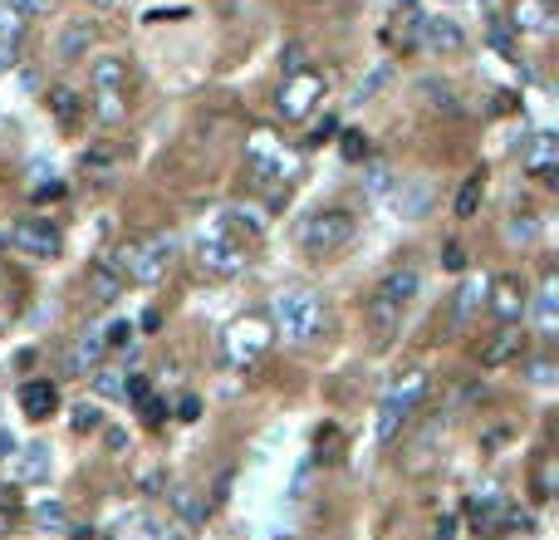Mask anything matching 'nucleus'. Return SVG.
Here are the masks:
<instances>
[{"mask_svg": "<svg viewBox=\"0 0 559 540\" xmlns=\"http://www.w3.org/2000/svg\"><path fill=\"white\" fill-rule=\"evenodd\" d=\"M196 266H202L206 275H241L245 270V246L236 241L221 222H211V226L196 231Z\"/></svg>", "mask_w": 559, "mask_h": 540, "instance_id": "7", "label": "nucleus"}, {"mask_svg": "<svg viewBox=\"0 0 559 540\" xmlns=\"http://www.w3.org/2000/svg\"><path fill=\"white\" fill-rule=\"evenodd\" d=\"M138 413H142V418H148V422H162V413H168V408H162V398H152V393H142V398H138Z\"/></svg>", "mask_w": 559, "mask_h": 540, "instance_id": "39", "label": "nucleus"}, {"mask_svg": "<svg viewBox=\"0 0 559 540\" xmlns=\"http://www.w3.org/2000/svg\"><path fill=\"white\" fill-rule=\"evenodd\" d=\"M265 349H271V319L265 315H241L231 329H226V339H221V354L231 369H255V363L265 359Z\"/></svg>", "mask_w": 559, "mask_h": 540, "instance_id": "6", "label": "nucleus"}, {"mask_svg": "<svg viewBox=\"0 0 559 540\" xmlns=\"http://www.w3.org/2000/svg\"><path fill=\"white\" fill-rule=\"evenodd\" d=\"M35 521L45 526V531H69V511L59 501H39L35 506Z\"/></svg>", "mask_w": 559, "mask_h": 540, "instance_id": "31", "label": "nucleus"}, {"mask_svg": "<svg viewBox=\"0 0 559 540\" xmlns=\"http://www.w3.org/2000/svg\"><path fill=\"white\" fill-rule=\"evenodd\" d=\"M515 30H525V35H550L555 30V0H515Z\"/></svg>", "mask_w": 559, "mask_h": 540, "instance_id": "19", "label": "nucleus"}, {"mask_svg": "<svg viewBox=\"0 0 559 540\" xmlns=\"http://www.w3.org/2000/svg\"><path fill=\"white\" fill-rule=\"evenodd\" d=\"M432 540H457V516H447V521L437 526V536H432Z\"/></svg>", "mask_w": 559, "mask_h": 540, "instance_id": "47", "label": "nucleus"}, {"mask_svg": "<svg viewBox=\"0 0 559 540\" xmlns=\"http://www.w3.org/2000/svg\"><path fill=\"white\" fill-rule=\"evenodd\" d=\"M427 388H432V379L427 373H402L398 383L388 388V398H383V408H378V442H392L398 438V428L412 418V413L422 408V398H427Z\"/></svg>", "mask_w": 559, "mask_h": 540, "instance_id": "3", "label": "nucleus"}, {"mask_svg": "<svg viewBox=\"0 0 559 540\" xmlns=\"http://www.w3.org/2000/svg\"><path fill=\"white\" fill-rule=\"evenodd\" d=\"M49 113H55L64 128H74V123L84 118V99H79L74 89H49Z\"/></svg>", "mask_w": 559, "mask_h": 540, "instance_id": "23", "label": "nucleus"}, {"mask_svg": "<svg viewBox=\"0 0 559 540\" xmlns=\"http://www.w3.org/2000/svg\"><path fill=\"white\" fill-rule=\"evenodd\" d=\"M0 10H10L20 20H39V15H49V0H0Z\"/></svg>", "mask_w": 559, "mask_h": 540, "instance_id": "33", "label": "nucleus"}, {"mask_svg": "<svg viewBox=\"0 0 559 540\" xmlns=\"http://www.w3.org/2000/svg\"><path fill=\"white\" fill-rule=\"evenodd\" d=\"M123 388H128L123 369H108V363H99V369H93V393H99V398H123Z\"/></svg>", "mask_w": 559, "mask_h": 540, "instance_id": "28", "label": "nucleus"}, {"mask_svg": "<svg viewBox=\"0 0 559 540\" xmlns=\"http://www.w3.org/2000/svg\"><path fill=\"white\" fill-rule=\"evenodd\" d=\"M299 69H305V49L289 45V49H285V79H289V74H299Z\"/></svg>", "mask_w": 559, "mask_h": 540, "instance_id": "41", "label": "nucleus"}, {"mask_svg": "<svg viewBox=\"0 0 559 540\" xmlns=\"http://www.w3.org/2000/svg\"><path fill=\"white\" fill-rule=\"evenodd\" d=\"M481 172H471V178L461 182V192H457V216L466 222V216H476V206H481Z\"/></svg>", "mask_w": 559, "mask_h": 540, "instance_id": "30", "label": "nucleus"}, {"mask_svg": "<svg viewBox=\"0 0 559 540\" xmlns=\"http://www.w3.org/2000/svg\"><path fill=\"white\" fill-rule=\"evenodd\" d=\"M555 162H559V138H555V133H540V138L525 148V172H530V178H540L545 187H555V178H559Z\"/></svg>", "mask_w": 559, "mask_h": 540, "instance_id": "15", "label": "nucleus"}, {"mask_svg": "<svg viewBox=\"0 0 559 540\" xmlns=\"http://www.w3.org/2000/svg\"><path fill=\"white\" fill-rule=\"evenodd\" d=\"M520 516L505 506V496H476L471 501V526H476V536H495V531H505V526H515Z\"/></svg>", "mask_w": 559, "mask_h": 540, "instance_id": "14", "label": "nucleus"}, {"mask_svg": "<svg viewBox=\"0 0 559 540\" xmlns=\"http://www.w3.org/2000/svg\"><path fill=\"white\" fill-rule=\"evenodd\" d=\"M354 236H358V222H354V212H344V206L314 212L305 226H299V241H305L309 256H334V251H344Z\"/></svg>", "mask_w": 559, "mask_h": 540, "instance_id": "4", "label": "nucleus"}, {"mask_svg": "<svg viewBox=\"0 0 559 540\" xmlns=\"http://www.w3.org/2000/svg\"><path fill=\"white\" fill-rule=\"evenodd\" d=\"M364 187H368V196H388L392 192V168H388V162H368Z\"/></svg>", "mask_w": 559, "mask_h": 540, "instance_id": "32", "label": "nucleus"}, {"mask_svg": "<svg viewBox=\"0 0 559 540\" xmlns=\"http://www.w3.org/2000/svg\"><path fill=\"white\" fill-rule=\"evenodd\" d=\"M319 99H324V79H319L314 69H299V74H289L285 84H280L275 109H280V118H285V123H305L309 113H314Z\"/></svg>", "mask_w": 559, "mask_h": 540, "instance_id": "10", "label": "nucleus"}, {"mask_svg": "<svg viewBox=\"0 0 559 540\" xmlns=\"http://www.w3.org/2000/svg\"><path fill=\"white\" fill-rule=\"evenodd\" d=\"M520 349H525V335L515 325H505L501 335L491 339V344L481 349V363L486 369H501V363H511V359H520Z\"/></svg>", "mask_w": 559, "mask_h": 540, "instance_id": "20", "label": "nucleus"}, {"mask_svg": "<svg viewBox=\"0 0 559 540\" xmlns=\"http://www.w3.org/2000/svg\"><path fill=\"white\" fill-rule=\"evenodd\" d=\"M0 39H5V45H20V39H25V20L0 10Z\"/></svg>", "mask_w": 559, "mask_h": 540, "instance_id": "35", "label": "nucleus"}, {"mask_svg": "<svg viewBox=\"0 0 559 540\" xmlns=\"http://www.w3.org/2000/svg\"><path fill=\"white\" fill-rule=\"evenodd\" d=\"M172 256H177V241H172L168 231H148V236H133V241H123L118 251H113V270L123 275V285H158L162 275H168Z\"/></svg>", "mask_w": 559, "mask_h": 540, "instance_id": "1", "label": "nucleus"}, {"mask_svg": "<svg viewBox=\"0 0 559 540\" xmlns=\"http://www.w3.org/2000/svg\"><path fill=\"white\" fill-rule=\"evenodd\" d=\"M196 413H202V403H196L192 393H186V398L177 403V418H182V422H196Z\"/></svg>", "mask_w": 559, "mask_h": 540, "instance_id": "43", "label": "nucleus"}, {"mask_svg": "<svg viewBox=\"0 0 559 540\" xmlns=\"http://www.w3.org/2000/svg\"><path fill=\"white\" fill-rule=\"evenodd\" d=\"M15 59H20V45H5V39H0V74L15 69Z\"/></svg>", "mask_w": 559, "mask_h": 540, "instance_id": "44", "label": "nucleus"}, {"mask_svg": "<svg viewBox=\"0 0 559 540\" xmlns=\"http://www.w3.org/2000/svg\"><path fill=\"white\" fill-rule=\"evenodd\" d=\"M172 506H177L182 526H202V521H206V511H211V506H206L196 492H177V496H172Z\"/></svg>", "mask_w": 559, "mask_h": 540, "instance_id": "29", "label": "nucleus"}, {"mask_svg": "<svg viewBox=\"0 0 559 540\" xmlns=\"http://www.w3.org/2000/svg\"><path fill=\"white\" fill-rule=\"evenodd\" d=\"M417 39L432 49V55H457V49H466V30L452 15H422Z\"/></svg>", "mask_w": 559, "mask_h": 540, "instance_id": "12", "label": "nucleus"}, {"mask_svg": "<svg viewBox=\"0 0 559 540\" xmlns=\"http://www.w3.org/2000/svg\"><path fill=\"white\" fill-rule=\"evenodd\" d=\"M368 325H373V335H378V339H392V329L402 325V309L388 305L383 295H368Z\"/></svg>", "mask_w": 559, "mask_h": 540, "instance_id": "21", "label": "nucleus"}, {"mask_svg": "<svg viewBox=\"0 0 559 540\" xmlns=\"http://www.w3.org/2000/svg\"><path fill=\"white\" fill-rule=\"evenodd\" d=\"M442 266H447V270H466V251H461V246H447V261H442Z\"/></svg>", "mask_w": 559, "mask_h": 540, "instance_id": "46", "label": "nucleus"}, {"mask_svg": "<svg viewBox=\"0 0 559 540\" xmlns=\"http://www.w3.org/2000/svg\"><path fill=\"white\" fill-rule=\"evenodd\" d=\"M486 305L495 309L501 325H520V315L530 309V295H525L520 275H501V280H491V290H486Z\"/></svg>", "mask_w": 559, "mask_h": 540, "instance_id": "11", "label": "nucleus"}, {"mask_svg": "<svg viewBox=\"0 0 559 540\" xmlns=\"http://www.w3.org/2000/svg\"><path fill=\"white\" fill-rule=\"evenodd\" d=\"M89 39H93V30L84 25V20H74V25L64 30V39H59V59H64V65H69V59H79L89 49Z\"/></svg>", "mask_w": 559, "mask_h": 540, "instance_id": "27", "label": "nucleus"}, {"mask_svg": "<svg viewBox=\"0 0 559 540\" xmlns=\"http://www.w3.org/2000/svg\"><path fill=\"white\" fill-rule=\"evenodd\" d=\"M49 476V448H25L15 457V482H45Z\"/></svg>", "mask_w": 559, "mask_h": 540, "instance_id": "22", "label": "nucleus"}, {"mask_svg": "<svg viewBox=\"0 0 559 540\" xmlns=\"http://www.w3.org/2000/svg\"><path fill=\"white\" fill-rule=\"evenodd\" d=\"M535 325H540L545 339L559 335V275H555V270H545V280H540V295H535Z\"/></svg>", "mask_w": 559, "mask_h": 540, "instance_id": "17", "label": "nucleus"}, {"mask_svg": "<svg viewBox=\"0 0 559 540\" xmlns=\"http://www.w3.org/2000/svg\"><path fill=\"white\" fill-rule=\"evenodd\" d=\"M123 540H182V526L168 521V516H128Z\"/></svg>", "mask_w": 559, "mask_h": 540, "instance_id": "18", "label": "nucleus"}, {"mask_svg": "<svg viewBox=\"0 0 559 540\" xmlns=\"http://www.w3.org/2000/svg\"><path fill=\"white\" fill-rule=\"evenodd\" d=\"M93 5H118V0H93Z\"/></svg>", "mask_w": 559, "mask_h": 540, "instance_id": "50", "label": "nucleus"}, {"mask_svg": "<svg viewBox=\"0 0 559 540\" xmlns=\"http://www.w3.org/2000/svg\"><path fill=\"white\" fill-rule=\"evenodd\" d=\"M344 158L348 162H368V138L364 133H344Z\"/></svg>", "mask_w": 559, "mask_h": 540, "instance_id": "37", "label": "nucleus"}, {"mask_svg": "<svg viewBox=\"0 0 559 540\" xmlns=\"http://www.w3.org/2000/svg\"><path fill=\"white\" fill-rule=\"evenodd\" d=\"M388 79H392V69H388V65H378V69H373V74L364 79V84H358V89H354V103H368V99H373V93H378L383 84H388Z\"/></svg>", "mask_w": 559, "mask_h": 540, "instance_id": "34", "label": "nucleus"}, {"mask_svg": "<svg viewBox=\"0 0 559 540\" xmlns=\"http://www.w3.org/2000/svg\"><path fill=\"white\" fill-rule=\"evenodd\" d=\"M20 408H25V418L45 422L49 413L59 408V388H55L49 379H30V383H20Z\"/></svg>", "mask_w": 559, "mask_h": 540, "instance_id": "16", "label": "nucleus"}, {"mask_svg": "<svg viewBox=\"0 0 559 540\" xmlns=\"http://www.w3.org/2000/svg\"><path fill=\"white\" fill-rule=\"evenodd\" d=\"M486 290H491V280H486V275H471V280H466V285L457 290V319H471L476 309L486 305Z\"/></svg>", "mask_w": 559, "mask_h": 540, "instance_id": "25", "label": "nucleus"}, {"mask_svg": "<svg viewBox=\"0 0 559 540\" xmlns=\"http://www.w3.org/2000/svg\"><path fill=\"white\" fill-rule=\"evenodd\" d=\"M99 428H103V413L89 408V403H79L74 408V432H99Z\"/></svg>", "mask_w": 559, "mask_h": 540, "instance_id": "36", "label": "nucleus"}, {"mask_svg": "<svg viewBox=\"0 0 559 540\" xmlns=\"http://www.w3.org/2000/svg\"><path fill=\"white\" fill-rule=\"evenodd\" d=\"M93 113H99V123H123L128 118V89H123V59L103 55L93 59Z\"/></svg>", "mask_w": 559, "mask_h": 540, "instance_id": "8", "label": "nucleus"}, {"mask_svg": "<svg viewBox=\"0 0 559 540\" xmlns=\"http://www.w3.org/2000/svg\"><path fill=\"white\" fill-rule=\"evenodd\" d=\"M15 452V438H5V432H0V457H10Z\"/></svg>", "mask_w": 559, "mask_h": 540, "instance_id": "48", "label": "nucleus"}, {"mask_svg": "<svg viewBox=\"0 0 559 540\" xmlns=\"http://www.w3.org/2000/svg\"><path fill=\"white\" fill-rule=\"evenodd\" d=\"M271 315H275V329L289 339V344H314V339L324 335V325H329L324 300H319L309 285L280 290L275 305H271Z\"/></svg>", "mask_w": 559, "mask_h": 540, "instance_id": "2", "label": "nucleus"}, {"mask_svg": "<svg viewBox=\"0 0 559 540\" xmlns=\"http://www.w3.org/2000/svg\"><path fill=\"white\" fill-rule=\"evenodd\" d=\"M133 339V325L128 319H118V325H108V339H103V344H113V349H123Z\"/></svg>", "mask_w": 559, "mask_h": 540, "instance_id": "40", "label": "nucleus"}, {"mask_svg": "<svg viewBox=\"0 0 559 540\" xmlns=\"http://www.w3.org/2000/svg\"><path fill=\"white\" fill-rule=\"evenodd\" d=\"M10 246H15L20 256H30V261H55V256L64 251V231H59L49 216H25V222L10 226Z\"/></svg>", "mask_w": 559, "mask_h": 540, "instance_id": "9", "label": "nucleus"}, {"mask_svg": "<svg viewBox=\"0 0 559 540\" xmlns=\"http://www.w3.org/2000/svg\"><path fill=\"white\" fill-rule=\"evenodd\" d=\"M186 20V15H192V10H186V5H158V10H148V15H142V20H148V25H158V20Z\"/></svg>", "mask_w": 559, "mask_h": 540, "instance_id": "38", "label": "nucleus"}, {"mask_svg": "<svg viewBox=\"0 0 559 540\" xmlns=\"http://www.w3.org/2000/svg\"><path fill=\"white\" fill-rule=\"evenodd\" d=\"M10 516H15V511H5V506H0V536H10Z\"/></svg>", "mask_w": 559, "mask_h": 540, "instance_id": "49", "label": "nucleus"}, {"mask_svg": "<svg viewBox=\"0 0 559 540\" xmlns=\"http://www.w3.org/2000/svg\"><path fill=\"white\" fill-rule=\"evenodd\" d=\"M417 290H422V270L417 266H392L388 275L378 280V290H373V295H383L388 305L408 309V300H417Z\"/></svg>", "mask_w": 559, "mask_h": 540, "instance_id": "13", "label": "nucleus"}, {"mask_svg": "<svg viewBox=\"0 0 559 540\" xmlns=\"http://www.w3.org/2000/svg\"><path fill=\"white\" fill-rule=\"evenodd\" d=\"M334 133H339V123H334V118H324L314 133H309V148H319V143H324V138H334Z\"/></svg>", "mask_w": 559, "mask_h": 540, "instance_id": "42", "label": "nucleus"}, {"mask_svg": "<svg viewBox=\"0 0 559 540\" xmlns=\"http://www.w3.org/2000/svg\"><path fill=\"white\" fill-rule=\"evenodd\" d=\"M245 172H251L255 187H275V182H285L289 172H295V158H289V148L275 138L271 128H255L251 143H245Z\"/></svg>", "mask_w": 559, "mask_h": 540, "instance_id": "5", "label": "nucleus"}, {"mask_svg": "<svg viewBox=\"0 0 559 540\" xmlns=\"http://www.w3.org/2000/svg\"><path fill=\"white\" fill-rule=\"evenodd\" d=\"M103 349H108V344H103V335H84V339L74 344V354H69V373L99 369V363H103Z\"/></svg>", "mask_w": 559, "mask_h": 540, "instance_id": "24", "label": "nucleus"}, {"mask_svg": "<svg viewBox=\"0 0 559 540\" xmlns=\"http://www.w3.org/2000/svg\"><path fill=\"white\" fill-rule=\"evenodd\" d=\"M93 295H99V305H113V300H118L123 295V275H118V270H113L108 261H99V266H93Z\"/></svg>", "mask_w": 559, "mask_h": 540, "instance_id": "26", "label": "nucleus"}, {"mask_svg": "<svg viewBox=\"0 0 559 540\" xmlns=\"http://www.w3.org/2000/svg\"><path fill=\"white\" fill-rule=\"evenodd\" d=\"M64 196V182H49V187H35V202H59Z\"/></svg>", "mask_w": 559, "mask_h": 540, "instance_id": "45", "label": "nucleus"}]
</instances>
